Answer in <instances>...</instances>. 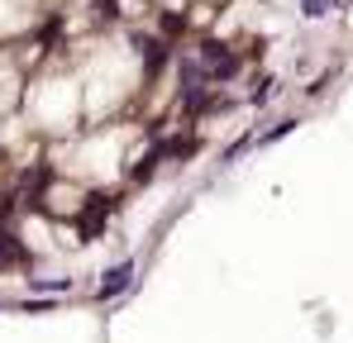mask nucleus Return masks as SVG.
Wrapping results in <instances>:
<instances>
[{
	"label": "nucleus",
	"mask_w": 353,
	"mask_h": 343,
	"mask_svg": "<svg viewBox=\"0 0 353 343\" xmlns=\"http://www.w3.org/2000/svg\"><path fill=\"white\" fill-rule=\"evenodd\" d=\"M124 282H129V262H124V267H115V272L105 277V286H101V291H124Z\"/></svg>",
	"instance_id": "nucleus-1"
}]
</instances>
